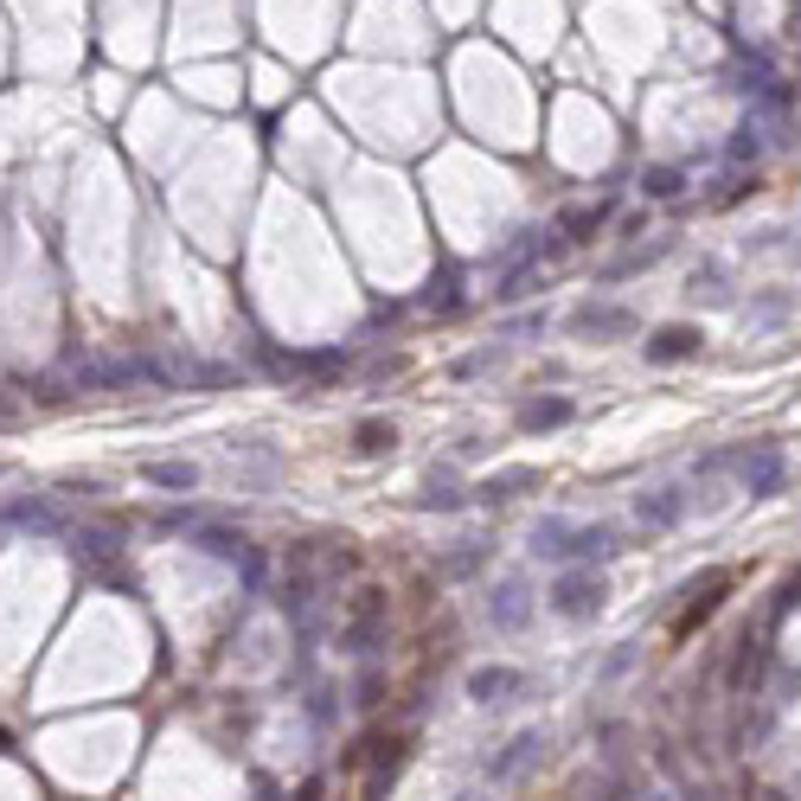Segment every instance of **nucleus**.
<instances>
[{
	"mask_svg": "<svg viewBox=\"0 0 801 801\" xmlns=\"http://www.w3.org/2000/svg\"><path fill=\"white\" fill-rule=\"evenodd\" d=\"M539 750H546V731H519V737H513L507 750H501V757L487 764V776H494V782H507V776H519V769L533 764Z\"/></svg>",
	"mask_w": 801,
	"mask_h": 801,
	"instance_id": "nucleus-11",
	"label": "nucleus"
},
{
	"mask_svg": "<svg viewBox=\"0 0 801 801\" xmlns=\"http://www.w3.org/2000/svg\"><path fill=\"white\" fill-rule=\"evenodd\" d=\"M725 590H731V571H705V583H692V590H687V610L673 616V635H692L699 622H712V616H718Z\"/></svg>",
	"mask_w": 801,
	"mask_h": 801,
	"instance_id": "nucleus-5",
	"label": "nucleus"
},
{
	"mask_svg": "<svg viewBox=\"0 0 801 801\" xmlns=\"http://www.w3.org/2000/svg\"><path fill=\"white\" fill-rule=\"evenodd\" d=\"M764 667H769V641L764 635H737V655H731V667H725V687L757 692L764 687Z\"/></svg>",
	"mask_w": 801,
	"mask_h": 801,
	"instance_id": "nucleus-7",
	"label": "nucleus"
},
{
	"mask_svg": "<svg viewBox=\"0 0 801 801\" xmlns=\"http://www.w3.org/2000/svg\"><path fill=\"white\" fill-rule=\"evenodd\" d=\"M378 622H385V590H360V603H353V616H347V648H353V655L372 648Z\"/></svg>",
	"mask_w": 801,
	"mask_h": 801,
	"instance_id": "nucleus-10",
	"label": "nucleus"
},
{
	"mask_svg": "<svg viewBox=\"0 0 801 801\" xmlns=\"http://www.w3.org/2000/svg\"><path fill=\"white\" fill-rule=\"evenodd\" d=\"M635 519H641L648 533H667V526H680V519H687V494H680V487H655V494H641V501H635Z\"/></svg>",
	"mask_w": 801,
	"mask_h": 801,
	"instance_id": "nucleus-9",
	"label": "nucleus"
},
{
	"mask_svg": "<svg viewBox=\"0 0 801 801\" xmlns=\"http://www.w3.org/2000/svg\"><path fill=\"white\" fill-rule=\"evenodd\" d=\"M558 424H571V398H533V404H519V430H558Z\"/></svg>",
	"mask_w": 801,
	"mask_h": 801,
	"instance_id": "nucleus-13",
	"label": "nucleus"
},
{
	"mask_svg": "<svg viewBox=\"0 0 801 801\" xmlns=\"http://www.w3.org/2000/svg\"><path fill=\"white\" fill-rule=\"evenodd\" d=\"M699 347H705V333L692 328V321H667V328L648 333V365H680V360H699Z\"/></svg>",
	"mask_w": 801,
	"mask_h": 801,
	"instance_id": "nucleus-6",
	"label": "nucleus"
},
{
	"mask_svg": "<svg viewBox=\"0 0 801 801\" xmlns=\"http://www.w3.org/2000/svg\"><path fill=\"white\" fill-rule=\"evenodd\" d=\"M526 616H533L526 590H519V583H501V596H494V622H501V628H526Z\"/></svg>",
	"mask_w": 801,
	"mask_h": 801,
	"instance_id": "nucleus-14",
	"label": "nucleus"
},
{
	"mask_svg": "<svg viewBox=\"0 0 801 801\" xmlns=\"http://www.w3.org/2000/svg\"><path fill=\"white\" fill-rule=\"evenodd\" d=\"M782 315H789V295H782V289H776V295H757V301H750V328H776Z\"/></svg>",
	"mask_w": 801,
	"mask_h": 801,
	"instance_id": "nucleus-20",
	"label": "nucleus"
},
{
	"mask_svg": "<svg viewBox=\"0 0 801 801\" xmlns=\"http://www.w3.org/2000/svg\"><path fill=\"white\" fill-rule=\"evenodd\" d=\"M513 692H526V673H519V667H474L469 673L474 705H507Z\"/></svg>",
	"mask_w": 801,
	"mask_h": 801,
	"instance_id": "nucleus-8",
	"label": "nucleus"
},
{
	"mask_svg": "<svg viewBox=\"0 0 801 801\" xmlns=\"http://www.w3.org/2000/svg\"><path fill=\"white\" fill-rule=\"evenodd\" d=\"M392 442H398V430H392V424H378V417H365L360 430H353V449H360V456H385Z\"/></svg>",
	"mask_w": 801,
	"mask_h": 801,
	"instance_id": "nucleus-16",
	"label": "nucleus"
},
{
	"mask_svg": "<svg viewBox=\"0 0 801 801\" xmlns=\"http://www.w3.org/2000/svg\"><path fill=\"white\" fill-rule=\"evenodd\" d=\"M430 308H456V276H442L437 289H430Z\"/></svg>",
	"mask_w": 801,
	"mask_h": 801,
	"instance_id": "nucleus-25",
	"label": "nucleus"
},
{
	"mask_svg": "<svg viewBox=\"0 0 801 801\" xmlns=\"http://www.w3.org/2000/svg\"><path fill=\"white\" fill-rule=\"evenodd\" d=\"M687 289H692V295H705V301H731V289H725V270H718V263H699Z\"/></svg>",
	"mask_w": 801,
	"mask_h": 801,
	"instance_id": "nucleus-18",
	"label": "nucleus"
},
{
	"mask_svg": "<svg viewBox=\"0 0 801 801\" xmlns=\"http://www.w3.org/2000/svg\"><path fill=\"white\" fill-rule=\"evenodd\" d=\"M147 481H161V487H193V481H199V469H193V462H154V469H147Z\"/></svg>",
	"mask_w": 801,
	"mask_h": 801,
	"instance_id": "nucleus-21",
	"label": "nucleus"
},
{
	"mask_svg": "<svg viewBox=\"0 0 801 801\" xmlns=\"http://www.w3.org/2000/svg\"><path fill=\"white\" fill-rule=\"evenodd\" d=\"M757 154H764V135H757V122H744L737 142H731V161H757Z\"/></svg>",
	"mask_w": 801,
	"mask_h": 801,
	"instance_id": "nucleus-23",
	"label": "nucleus"
},
{
	"mask_svg": "<svg viewBox=\"0 0 801 801\" xmlns=\"http://www.w3.org/2000/svg\"><path fill=\"white\" fill-rule=\"evenodd\" d=\"M571 328L596 333V340H628L641 321H635V308H622V301H583L578 315H571Z\"/></svg>",
	"mask_w": 801,
	"mask_h": 801,
	"instance_id": "nucleus-4",
	"label": "nucleus"
},
{
	"mask_svg": "<svg viewBox=\"0 0 801 801\" xmlns=\"http://www.w3.org/2000/svg\"><path fill=\"white\" fill-rule=\"evenodd\" d=\"M603 224H610V206H564V212H558V231H564L571 244H590Z\"/></svg>",
	"mask_w": 801,
	"mask_h": 801,
	"instance_id": "nucleus-12",
	"label": "nucleus"
},
{
	"mask_svg": "<svg viewBox=\"0 0 801 801\" xmlns=\"http://www.w3.org/2000/svg\"><path fill=\"white\" fill-rule=\"evenodd\" d=\"M692 801H725V795H692Z\"/></svg>",
	"mask_w": 801,
	"mask_h": 801,
	"instance_id": "nucleus-26",
	"label": "nucleus"
},
{
	"mask_svg": "<svg viewBox=\"0 0 801 801\" xmlns=\"http://www.w3.org/2000/svg\"><path fill=\"white\" fill-rule=\"evenodd\" d=\"M519 487H539V474H533V469H507V474H494V481L481 487V501H513Z\"/></svg>",
	"mask_w": 801,
	"mask_h": 801,
	"instance_id": "nucleus-17",
	"label": "nucleus"
},
{
	"mask_svg": "<svg viewBox=\"0 0 801 801\" xmlns=\"http://www.w3.org/2000/svg\"><path fill=\"white\" fill-rule=\"evenodd\" d=\"M199 546H206V551H219V558H231V564H244V558H251V551H244V539H231V533H206Z\"/></svg>",
	"mask_w": 801,
	"mask_h": 801,
	"instance_id": "nucleus-22",
	"label": "nucleus"
},
{
	"mask_svg": "<svg viewBox=\"0 0 801 801\" xmlns=\"http://www.w3.org/2000/svg\"><path fill=\"white\" fill-rule=\"evenodd\" d=\"M641 193H648V199H680V193H687V174H680V167H648V174H641Z\"/></svg>",
	"mask_w": 801,
	"mask_h": 801,
	"instance_id": "nucleus-15",
	"label": "nucleus"
},
{
	"mask_svg": "<svg viewBox=\"0 0 801 801\" xmlns=\"http://www.w3.org/2000/svg\"><path fill=\"white\" fill-rule=\"evenodd\" d=\"M660 256H667V244H648V251L622 256V263H610V270H603V283H622V276H635V270H648V263H660Z\"/></svg>",
	"mask_w": 801,
	"mask_h": 801,
	"instance_id": "nucleus-19",
	"label": "nucleus"
},
{
	"mask_svg": "<svg viewBox=\"0 0 801 801\" xmlns=\"http://www.w3.org/2000/svg\"><path fill=\"white\" fill-rule=\"evenodd\" d=\"M789 610H801V571H789L782 590H776V616H789Z\"/></svg>",
	"mask_w": 801,
	"mask_h": 801,
	"instance_id": "nucleus-24",
	"label": "nucleus"
},
{
	"mask_svg": "<svg viewBox=\"0 0 801 801\" xmlns=\"http://www.w3.org/2000/svg\"><path fill=\"white\" fill-rule=\"evenodd\" d=\"M533 551L564 564V558H610L622 546H616V526H564V519H546L533 533Z\"/></svg>",
	"mask_w": 801,
	"mask_h": 801,
	"instance_id": "nucleus-1",
	"label": "nucleus"
},
{
	"mask_svg": "<svg viewBox=\"0 0 801 801\" xmlns=\"http://www.w3.org/2000/svg\"><path fill=\"white\" fill-rule=\"evenodd\" d=\"M731 469L744 481V494L750 501H776L782 494V481H789V462H782V449L776 442H750V449H737L731 456Z\"/></svg>",
	"mask_w": 801,
	"mask_h": 801,
	"instance_id": "nucleus-2",
	"label": "nucleus"
},
{
	"mask_svg": "<svg viewBox=\"0 0 801 801\" xmlns=\"http://www.w3.org/2000/svg\"><path fill=\"white\" fill-rule=\"evenodd\" d=\"M603 578L596 571H564V578L551 583V616H564V622H590L596 610H603Z\"/></svg>",
	"mask_w": 801,
	"mask_h": 801,
	"instance_id": "nucleus-3",
	"label": "nucleus"
}]
</instances>
